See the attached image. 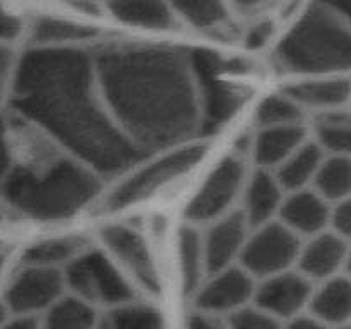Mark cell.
<instances>
[{
    "label": "cell",
    "instance_id": "46",
    "mask_svg": "<svg viewBox=\"0 0 351 329\" xmlns=\"http://www.w3.org/2000/svg\"><path fill=\"white\" fill-rule=\"evenodd\" d=\"M86 2H91V0H86Z\"/></svg>",
    "mask_w": 351,
    "mask_h": 329
},
{
    "label": "cell",
    "instance_id": "44",
    "mask_svg": "<svg viewBox=\"0 0 351 329\" xmlns=\"http://www.w3.org/2000/svg\"><path fill=\"white\" fill-rule=\"evenodd\" d=\"M2 266H3V256L0 254V273H2Z\"/></svg>",
    "mask_w": 351,
    "mask_h": 329
},
{
    "label": "cell",
    "instance_id": "19",
    "mask_svg": "<svg viewBox=\"0 0 351 329\" xmlns=\"http://www.w3.org/2000/svg\"><path fill=\"white\" fill-rule=\"evenodd\" d=\"M302 143H305V129L302 123L263 127L256 139L254 154L264 170L278 168Z\"/></svg>",
    "mask_w": 351,
    "mask_h": 329
},
{
    "label": "cell",
    "instance_id": "26",
    "mask_svg": "<svg viewBox=\"0 0 351 329\" xmlns=\"http://www.w3.org/2000/svg\"><path fill=\"white\" fill-rule=\"evenodd\" d=\"M315 144L324 153L348 154L351 144V123L348 113L341 110H326L315 122Z\"/></svg>",
    "mask_w": 351,
    "mask_h": 329
},
{
    "label": "cell",
    "instance_id": "42",
    "mask_svg": "<svg viewBox=\"0 0 351 329\" xmlns=\"http://www.w3.org/2000/svg\"><path fill=\"white\" fill-rule=\"evenodd\" d=\"M233 2H235L237 5L243 7V9H250V7L261 5V3L266 2V0H233Z\"/></svg>",
    "mask_w": 351,
    "mask_h": 329
},
{
    "label": "cell",
    "instance_id": "12",
    "mask_svg": "<svg viewBox=\"0 0 351 329\" xmlns=\"http://www.w3.org/2000/svg\"><path fill=\"white\" fill-rule=\"evenodd\" d=\"M312 284L302 273L287 269L283 273L264 278L263 283L254 291V302L267 314L280 321H290L302 314L308 305Z\"/></svg>",
    "mask_w": 351,
    "mask_h": 329
},
{
    "label": "cell",
    "instance_id": "2",
    "mask_svg": "<svg viewBox=\"0 0 351 329\" xmlns=\"http://www.w3.org/2000/svg\"><path fill=\"white\" fill-rule=\"evenodd\" d=\"M93 62L112 119L137 147L175 146L199 129L187 53L165 47H112Z\"/></svg>",
    "mask_w": 351,
    "mask_h": 329
},
{
    "label": "cell",
    "instance_id": "23",
    "mask_svg": "<svg viewBox=\"0 0 351 329\" xmlns=\"http://www.w3.org/2000/svg\"><path fill=\"white\" fill-rule=\"evenodd\" d=\"M41 329H95L98 314L95 305L75 295H62L45 310Z\"/></svg>",
    "mask_w": 351,
    "mask_h": 329
},
{
    "label": "cell",
    "instance_id": "1",
    "mask_svg": "<svg viewBox=\"0 0 351 329\" xmlns=\"http://www.w3.org/2000/svg\"><path fill=\"white\" fill-rule=\"evenodd\" d=\"M95 62L74 47L26 51L12 74V106L95 173L115 175L143 158L95 91Z\"/></svg>",
    "mask_w": 351,
    "mask_h": 329
},
{
    "label": "cell",
    "instance_id": "24",
    "mask_svg": "<svg viewBox=\"0 0 351 329\" xmlns=\"http://www.w3.org/2000/svg\"><path fill=\"white\" fill-rule=\"evenodd\" d=\"M312 184H314V191L328 202H339L348 199L351 188V161L348 154L324 156Z\"/></svg>",
    "mask_w": 351,
    "mask_h": 329
},
{
    "label": "cell",
    "instance_id": "38",
    "mask_svg": "<svg viewBox=\"0 0 351 329\" xmlns=\"http://www.w3.org/2000/svg\"><path fill=\"white\" fill-rule=\"evenodd\" d=\"M187 329H228L223 324H219L213 315L209 314H194L187 322Z\"/></svg>",
    "mask_w": 351,
    "mask_h": 329
},
{
    "label": "cell",
    "instance_id": "32",
    "mask_svg": "<svg viewBox=\"0 0 351 329\" xmlns=\"http://www.w3.org/2000/svg\"><path fill=\"white\" fill-rule=\"evenodd\" d=\"M280 319H276L274 315L267 314L266 310L256 307H245L239 308V310L232 312L230 314L228 321V329H281Z\"/></svg>",
    "mask_w": 351,
    "mask_h": 329
},
{
    "label": "cell",
    "instance_id": "22",
    "mask_svg": "<svg viewBox=\"0 0 351 329\" xmlns=\"http://www.w3.org/2000/svg\"><path fill=\"white\" fill-rule=\"evenodd\" d=\"M324 160V151L315 143H302L280 167L276 168V180L283 191H300L312 184L319 167Z\"/></svg>",
    "mask_w": 351,
    "mask_h": 329
},
{
    "label": "cell",
    "instance_id": "47",
    "mask_svg": "<svg viewBox=\"0 0 351 329\" xmlns=\"http://www.w3.org/2000/svg\"><path fill=\"white\" fill-rule=\"evenodd\" d=\"M0 218H2V215H0Z\"/></svg>",
    "mask_w": 351,
    "mask_h": 329
},
{
    "label": "cell",
    "instance_id": "14",
    "mask_svg": "<svg viewBox=\"0 0 351 329\" xmlns=\"http://www.w3.org/2000/svg\"><path fill=\"white\" fill-rule=\"evenodd\" d=\"M247 230H249V223L243 212H232L228 216L223 215L221 218L215 219L206 236H202L204 264L209 274L232 266L233 260L240 257L243 243L249 236Z\"/></svg>",
    "mask_w": 351,
    "mask_h": 329
},
{
    "label": "cell",
    "instance_id": "36",
    "mask_svg": "<svg viewBox=\"0 0 351 329\" xmlns=\"http://www.w3.org/2000/svg\"><path fill=\"white\" fill-rule=\"evenodd\" d=\"M0 329H41V321L36 315L14 314Z\"/></svg>",
    "mask_w": 351,
    "mask_h": 329
},
{
    "label": "cell",
    "instance_id": "43",
    "mask_svg": "<svg viewBox=\"0 0 351 329\" xmlns=\"http://www.w3.org/2000/svg\"><path fill=\"white\" fill-rule=\"evenodd\" d=\"M10 317V310L7 308L5 304H0V328H2L3 324H5L7 319Z\"/></svg>",
    "mask_w": 351,
    "mask_h": 329
},
{
    "label": "cell",
    "instance_id": "27",
    "mask_svg": "<svg viewBox=\"0 0 351 329\" xmlns=\"http://www.w3.org/2000/svg\"><path fill=\"white\" fill-rule=\"evenodd\" d=\"M178 252H180V271L182 283L187 293L197 291L202 281V273L206 271L204 264V247H202V235L192 226H185L178 239Z\"/></svg>",
    "mask_w": 351,
    "mask_h": 329
},
{
    "label": "cell",
    "instance_id": "21",
    "mask_svg": "<svg viewBox=\"0 0 351 329\" xmlns=\"http://www.w3.org/2000/svg\"><path fill=\"white\" fill-rule=\"evenodd\" d=\"M110 10L119 21L146 29H170L175 14L165 0H110Z\"/></svg>",
    "mask_w": 351,
    "mask_h": 329
},
{
    "label": "cell",
    "instance_id": "7",
    "mask_svg": "<svg viewBox=\"0 0 351 329\" xmlns=\"http://www.w3.org/2000/svg\"><path fill=\"white\" fill-rule=\"evenodd\" d=\"M204 151L206 146L202 144H192L177 151H170L158 160L151 161L147 167L134 171L129 178H125L110 192L105 208L108 211H119L151 197L165 185L177 180L185 171L192 170L195 163L204 156Z\"/></svg>",
    "mask_w": 351,
    "mask_h": 329
},
{
    "label": "cell",
    "instance_id": "40",
    "mask_svg": "<svg viewBox=\"0 0 351 329\" xmlns=\"http://www.w3.org/2000/svg\"><path fill=\"white\" fill-rule=\"evenodd\" d=\"M9 77H10V53L7 51V48H3L2 45H0V96L3 95V89H5Z\"/></svg>",
    "mask_w": 351,
    "mask_h": 329
},
{
    "label": "cell",
    "instance_id": "8",
    "mask_svg": "<svg viewBox=\"0 0 351 329\" xmlns=\"http://www.w3.org/2000/svg\"><path fill=\"white\" fill-rule=\"evenodd\" d=\"M300 239L283 223L267 221L259 225L252 236H247L240 252L242 267L252 278L273 276L290 269L300 252Z\"/></svg>",
    "mask_w": 351,
    "mask_h": 329
},
{
    "label": "cell",
    "instance_id": "37",
    "mask_svg": "<svg viewBox=\"0 0 351 329\" xmlns=\"http://www.w3.org/2000/svg\"><path fill=\"white\" fill-rule=\"evenodd\" d=\"M10 168V146L7 139V129L3 120L0 119V180L5 177Z\"/></svg>",
    "mask_w": 351,
    "mask_h": 329
},
{
    "label": "cell",
    "instance_id": "15",
    "mask_svg": "<svg viewBox=\"0 0 351 329\" xmlns=\"http://www.w3.org/2000/svg\"><path fill=\"white\" fill-rule=\"evenodd\" d=\"M348 257V242L335 232H321L311 236L307 245L300 247L297 263L300 273L308 280H328L341 271Z\"/></svg>",
    "mask_w": 351,
    "mask_h": 329
},
{
    "label": "cell",
    "instance_id": "11",
    "mask_svg": "<svg viewBox=\"0 0 351 329\" xmlns=\"http://www.w3.org/2000/svg\"><path fill=\"white\" fill-rule=\"evenodd\" d=\"M254 278L243 267L228 266L211 274V280L197 288L195 307L202 314H232L249 305L254 298Z\"/></svg>",
    "mask_w": 351,
    "mask_h": 329
},
{
    "label": "cell",
    "instance_id": "4",
    "mask_svg": "<svg viewBox=\"0 0 351 329\" xmlns=\"http://www.w3.org/2000/svg\"><path fill=\"white\" fill-rule=\"evenodd\" d=\"M276 60L291 74L346 71L351 60V36L345 17L321 3L308 9L281 41Z\"/></svg>",
    "mask_w": 351,
    "mask_h": 329
},
{
    "label": "cell",
    "instance_id": "45",
    "mask_svg": "<svg viewBox=\"0 0 351 329\" xmlns=\"http://www.w3.org/2000/svg\"><path fill=\"white\" fill-rule=\"evenodd\" d=\"M336 329H350V328H348V324H343V326H338Z\"/></svg>",
    "mask_w": 351,
    "mask_h": 329
},
{
    "label": "cell",
    "instance_id": "18",
    "mask_svg": "<svg viewBox=\"0 0 351 329\" xmlns=\"http://www.w3.org/2000/svg\"><path fill=\"white\" fill-rule=\"evenodd\" d=\"M283 95L293 99L300 108L338 110L350 99V81L345 77L300 81L288 86Z\"/></svg>",
    "mask_w": 351,
    "mask_h": 329
},
{
    "label": "cell",
    "instance_id": "3",
    "mask_svg": "<svg viewBox=\"0 0 351 329\" xmlns=\"http://www.w3.org/2000/svg\"><path fill=\"white\" fill-rule=\"evenodd\" d=\"M3 199L14 209L36 219L72 216L99 192L95 171L74 160L10 167L0 180Z\"/></svg>",
    "mask_w": 351,
    "mask_h": 329
},
{
    "label": "cell",
    "instance_id": "33",
    "mask_svg": "<svg viewBox=\"0 0 351 329\" xmlns=\"http://www.w3.org/2000/svg\"><path fill=\"white\" fill-rule=\"evenodd\" d=\"M329 225H331L332 232L348 239L351 230V206L348 199L339 201L336 208L331 209V212H329Z\"/></svg>",
    "mask_w": 351,
    "mask_h": 329
},
{
    "label": "cell",
    "instance_id": "6",
    "mask_svg": "<svg viewBox=\"0 0 351 329\" xmlns=\"http://www.w3.org/2000/svg\"><path fill=\"white\" fill-rule=\"evenodd\" d=\"M64 283L72 295L91 305L125 304L134 298L129 281L101 252H79L64 269Z\"/></svg>",
    "mask_w": 351,
    "mask_h": 329
},
{
    "label": "cell",
    "instance_id": "31",
    "mask_svg": "<svg viewBox=\"0 0 351 329\" xmlns=\"http://www.w3.org/2000/svg\"><path fill=\"white\" fill-rule=\"evenodd\" d=\"M302 117H304V108H300L283 93L266 98L257 110V122L261 123V127L293 125L300 123Z\"/></svg>",
    "mask_w": 351,
    "mask_h": 329
},
{
    "label": "cell",
    "instance_id": "17",
    "mask_svg": "<svg viewBox=\"0 0 351 329\" xmlns=\"http://www.w3.org/2000/svg\"><path fill=\"white\" fill-rule=\"evenodd\" d=\"M311 315L326 326H343L351 314V283L348 278L336 276L324 280L319 290L308 298Z\"/></svg>",
    "mask_w": 351,
    "mask_h": 329
},
{
    "label": "cell",
    "instance_id": "20",
    "mask_svg": "<svg viewBox=\"0 0 351 329\" xmlns=\"http://www.w3.org/2000/svg\"><path fill=\"white\" fill-rule=\"evenodd\" d=\"M283 201V188L278 184L276 177L267 170H259L252 178L245 191V216L249 226H259L271 221L273 216L280 211Z\"/></svg>",
    "mask_w": 351,
    "mask_h": 329
},
{
    "label": "cell",
    "instance_id": "39",
    "mask_svg": "<svg viewBox=\"0 0 351 329\" xmlns=\"http://www.w3.org/2000/svg\"><path fill=\"white\" fill-rule=\"evenodd\" d=\"M281 329H329V326L322 324L321 321H317L312 315H297V317L290 319L287 328Z\"/></svg>",
    "mask_w": 351,
    "mask_h": 329
},
{
    "label": "cell",
    "instance_id": "28",
    "mask_svg": "<svg viewBox=\"0 0 351 329\" xmlns=\"http://www.w3.org/2000/svg\"><path fill=\"white\" fill-rule=\"evenodd\" d=\"M33 38L47 47H62V43H74L84 41L96 36V29L72 21L57 19V17H40L34 21Z\"/></svg>",
    "mask_w": 351,
    "mask_h": 329
},
{
    "label": "cell",
    "instance_id": "13",
    "mask_svg": "<svg viewBox=\"0 0 351 329\" xmlns=\"http://www.w3.org/2000/svg\"><path fill=\"white\" fill-rule=\"evenodd\" d=\"M101 240L112 256L143 284L146 290L158 293L161 290L160 274L143 236L123 225H112L101 230Z\"/></svg>",
    "mask_w": 351,
    "mask_h": 329
},
{
    "label": "cell",
    "instance_id": "25",
    "mask_svg": "<svg viewBox=\"0 0 351 329\" xmlns=\"http://www.w3.org/2000/svg\"><path fill=\"white\" fill-rule=\"evenodd\" d=\"M95 329H163V317L156 308L130 300L110 307Z\"/></svg>",
    "mask_w": 351,
    "mask_h": 329
},
{
    "label": "cell",
    "instance_id": "30",
    "mask_svg": "<svg viewBox=\"0 0 351 329\" xmlns=\"http://www.w3.org/2000/svg\"><path fill=\"white\" fill-rule=\"evenodd\" d=\"M173 12L197 27H211L226 17L225 0H170Z\"/></svg>",
    "mask_w": 351,
    "mask_h": 329
},
{
    "label": "cell",
    "instance_id": "41",
    "mask_svg": "<svg viewBox=\"0 0 351 329\" xmlns=\"http://www.w3.org/2000/svg\"><path fill=\"white\" fill-rule=\"evenodd\" d=\"M319 3L326 7V9L332 10V12L339 14V16L348 17L351 0H319Z\"/></svg>",
    "mask_w": 351,
    "mask_h": 329
},
{
    "label": "cell",
    "instance_id": "9",
    "mask_svg": "<svg viewBox=\"0 0 351 329\" xmlns=\"http://www.w3.org/2000/svg\"><path fill=\"white\" fill-rule=\"evenodd\" d=\"M243 178L245 168L242 161L233 156L225 158L194 195L187 208V218L194 223L221 218L242 188Z\"/></svg>",
    "mask_w": 351,
    "mask_h": 329
},
{
    "label": "cell",
    "instance_id": "34",
    "mask_svg": "<svg viewBox=\"0 0 351 329\" xmlns=\"http://www.w3.org/2000/svg\"><path fill=\"white\" fill-rule=\"evenodd\" d=\"M21 21L0 3V40L9 41L19 36Z\"/></svg>",
    "mask_w": 351,
    "mask_h": 329
},
{
    "label": "cell",
    "instance_id": "10",
    "mask_svg": "<svg viewBox=\"0 0 351 329\" xmlns=\"http://www.w3.org/2000/svg\"><path fill=\"white\" fill-rule=\"evenodd\" d=\"M64 274L55 267L26 266L10 283L5 293L10 314L36 315L64 295Z\"/></svg>",
    "mask_w": 351,
    "mask_h": 329
},
{
    "label": "cell",
    "instance_id": "5",
    "mask_svg": "<svg viewBox=\"0 0 351 329\" xmlns=\"http://www.w3.org/2000/svg\"><path fill=\"white\" fill-rule=\"evenodd\" d=\"M199 101V129L216 132L225 125L243 103V93L228 79L232 65L211 50L189 53Z\"/></svg>",
    "mask_w": 351,
    "mask_h": 329
},
{
    "label": "cell",
    "instance_id": "29",
    "mask_svg": "<svg viewBox=\"0 0 351 329\" xmlns=\"http://www.w3.org/2000/svg\"><path fill=\"white\" fill-rule=\"evenodd\" d=\"M81 242L72 236H62V239H48L34 243L24 254L26 266H41L55 267L60 269L67 266L81 250Z\"/></svg>",
    "mask_w": 351,
    "mask_h": 329
},
{
    "label": "cell",
    "instance_id": "35",
    "mask_svg": "<svg viewBox=\"0 0 351 329\" xmlns=\"http://www.w3.org/2000/svg\"><path fill=\"white\" fill-rule=\"evenodd\" d=\"M273 34V24L271 23H259L250 27L247 34V47L249 48H261L267 43V40Z\"/></svg>",
    "mask_w": 351,
    "mask_h": 329
},
{
    "label": "cell",
    "instance_id": "16",
    "mask_svg": "<svg viewBox=\"0 0 351 329\" xmlns=\"http://www.w3.org/2000/svg\"><path fill=\"white\" fill-rule=\"evenodd\" d=\"M281 223L297 235L312 236L324 232L329 225V202L315 191H293L280 206Z\"/></svg>",
    "mask_w": 351,
    "mask_h": 329
}]
</instances>
